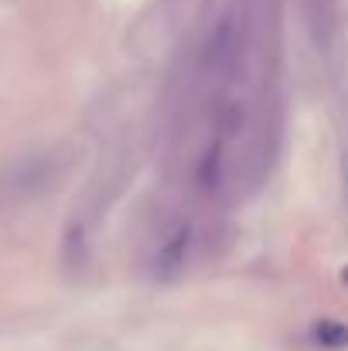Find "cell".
I'll return each instance as SVG.
<instances>
[{"mask_svg": "<svg viewBox=\"0 0 348 351\" xmlns=\"http://www.w3.org/2000/svg\"><path fill=\"white\" fill-rule=\"evenodd\" d=\"M345 198H348V157H345Z\"/></svg>", "mask_w": 348, "mask_h": 351, "instance_id": "cell-4", "label": "cell"}, {"mask_svg": "<svg viewBox=\"0 0 348 351\" xmlns=\"http://www.w3.org/2000/svg\"><path fill=\"white\" fill-rule=\"evenodd\" d=\"M311 338H314V345H321V348H328V351L348 348V328L338 324V321H328V317L311 328Z\"/></svg>", "mask_w": 348, "mask_h": 351, "instance_id": "cell-2", "label": "cell"}, {"mask_svg": "<svg viewBox=\"0 0 348 351\" xmlns=\"http://www.w3.org/2000/svg\"><path fill=\"white\" fill-rule=\"evenodd\" d=\"M342 283H345V287H348V263H345V266H342Z\"/></svg>", "mask_w": 348, "mask_h": 351, "instance_id": "cell-3", "label": "cell"}, {"mask_svg": "<svg viewBox=\"0 0 348 351\" xmlns=\"http://www.w3.org/2000/svg\"><path fill=\"white\" fill-rule=\"evenodd\" d=\"M185 256H188V229H178V232L161 245V252H157L154 266H157V273H161V276H174V273H181Z\"/></svg>", "mask_w": 348, "mask_h": 351, "instance_id": "cell-1", "label": "cell"}]
</instances>
